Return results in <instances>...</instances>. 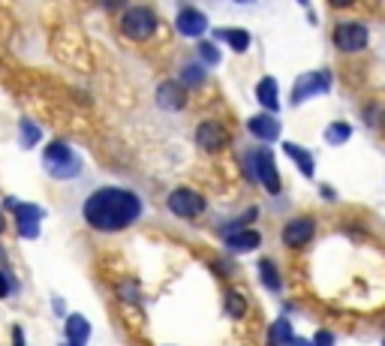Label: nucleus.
Listing matches in <instances>:
<instances>
[{
  "mask_svg": "<svg viewBox=\"0 0 385 346\" xmlns=\"http://www.w3.org/2000/svg\"><path fill=\"white\" fill-rule=\"evenodd\" d=\"M145 205L133 190L124 187H103L91 193L81 205V217L96 232H121V229L133 226L142 217Z\"/></svg>",
  "mask_w": 385,
  "mask_h": 346,
  "instance_id": "nucleus-1",
  "label": "nucleus"
},
{
  "mask_svg": "<svg viewBox=\"0 0 385 346\" xmlns=\"http://www.w3.org/2000/svg\"><path fill=\"white\" fill-rule=\"evenodd\" d=\"M43 166H45V172L52 178L70 181V178H76L81 172V160L67 142H52L45 147V154H43Z\"/></svg>",
  "mask_w": 385,
  "mask_h": 346,
  "instance_id": "nucleus-2",
  "label": "nucleus"
},
{
  "mask_svg": "<svg viewBox=\"0 0 385 346\" xmlns=\"http://www.w3.org/2000/svg\"><path fill=\"white\" fill-rule=\"evenodd\" d=\"M121 30H124L127 39L142 43V39L154 37V30H157V15L147 10V6H133V10H127L124 19H121Z\"/></svg>",
  "mask_w": 385,
  "mask_h": 346,
  "instance_id": "nucleus-3",
  "label": "nucleus"
},
{
  "mask_svg": "<svg viewBox=\"0 0 385 346\" xmlns=\"http://www.w3.org/2000/svg\"><path fill=\"white\" fill-rule=\"evenodd\" d=\"M166 205H169V211L175 214V217H184V220L202 217L205 208H208V205H205V196L190 190V187H178L175 193H169Z\"/></svg>",
  "mask_w": 385,
  "mask_h": 346,
  "instance_id": "nucleus-4",
  "label": "nucleus"
},
{
  "mask_svg": "<svg viewBox=\"0 0 385 346\" xmlns=\"http://www.w3.org/2000/svg\"><path fill=\"white\" fill-rule=\"evenodd\" d=\"M247 166L253 172V178H256L268 193H280V175H277L271 151H253L250 160H247Z\"/></svg>",
  "mask_w": 385,
  "mask_h": 346,
  "instance_id": "nucleus-5",
  "label": "nucleus"
},
{
  "mask_svg": "<svg viewBox=\"0 0 385 346\" xmlns=\"http://www.w3.org/2000/svg\"><path fill=\"white\" fill-rule=\"evenodd\" d=\"M334 45L340 48V52H346V54H355V52H362V48L367 45V28L362 21H340L337 28H334Z\"/></svg>",
  "mask_w": 385,
  "mask_h": 346,
  "instance_id": "nucleus-6",
  "label": "nucleus"
},
{
  "mask_svg": "<svg viewBox=\"0 0 385 346\" xmlns=\"http://www.w3.org/2000/svg\"><path fill=\"white\" fill-rule=\"evenodd\" d=\"M196 142H199L202 151L217 154V151H223V147L229 145V130L223 127V123H217V121H202L199 130H196Z\"/></svg>",
  "mask_w": 385,
  "mask_h": 346,
  "instance_id": "nucleus-7",
  "label": "nucleus"
},
{
  "mask_svg": "<svg viewBox=\"0 0 385 346\" xmlns=\"http://www.w3.org/2000/svg\"><path fill=\"white\" fill-rule=\"evenodd\" d=\"M313 232H316V220L313 217H295V220H289V223L283 226V244L292 247V250H298V247L313 241Z\"/></svg>",
  "mask_w": 385,
  "mask_h": 346,
  "instance_id": "nucleus-8",
  "label": "nucleus"
},
{
  "mask_svg": "<svg viewBox=\"0 0 385 346\" xmlns=\"http://www.w3.org/2000/svg\"><path fill=\"white\" fill-rule=\"evenodd\" d=\"M331 88V79L329 72H304L298 81H295V90H292V103H304L307 96L313 94H325Z\"/></svg>",
  "mask_w": 385,
  "mask_h": 346,
  "instance_id": "nucleus-9",
  "label": "nucleus"
},
{
  "mask_svg": "<svg viewBox=\"0 0 385 346\" xmlns=\"http://www.w3.org/2000/svg\"><path fill=\"white\" fill-rule=\"evenodd\" d=\"M6 208H12L15 217H19L21 238H37L39 235V217H43V211H39L37 205H19L15 199H6Z\"/></svg>",
  "mask_w": 385,
  "mask_h": 346,
  "instance_id": "nucleus-10",
  "label": "nucleus"
},
{
  "mask_svg": "<svg viewBox=\"0 0 385 346\" xmlns=\"http://www.w3.org/2000/svg\"><path fill=\"white\" fill-rule=\"evenodd\" d=\"M157 105L169 112H181L187 105V88L178 85V81H163L157 88Z\"/></svg>",
  "mask_w": 385,
  "mask_h": 346,
  "instance_id": "nucleus-11",
  "label": "nucleus"
},
{
  "mask_svg": "<svg viewBox=\"0 0 385 346\" xmlns=\"http://www.w3.org/2000/svg\"><path fill=\"white\" fill-rule=\"evenodd\" d=\"M223 238H226V247L232 253H247V250H256L262 244L256 229H232V232H223Z\"/></svg>",
  "mask_w": 385,
  "mask_h": 346,
  "instance_id": "nucleus-12",
  "label": "nucleus"
},
{
  "mask_svg": "<svg viewBox=\"0 0 385 346\" xmlns=\"http://www.w3.org/2000/svg\"><path fill=\"white\" fill-rule=\"evenodd\" d=\"M247 130L256 139H265V142H274L277 136H280V121L274 118V114H268V112H262L256 114V118H250L247 121Z\"/></svg>",
  "mask_w": 385,
  "mask_h": 346,
  "instance_id": "nucleus-13",
  "label": "nucleus"
},
{
  "mask_svg": "<svg viewBox=\"0 0 385 346\" xmlns=\"http://www.w3.org/2000/svg\"><path fill=\"white\" fill-rule=\"evenodd\" d=\"M178 30H181L184 37H202L205 30H208V19L199 12V10H181L178 12Z\"/></svg>",
  "mask_w": 385,
  "mask_h": 346,
  "instance_id": "nucleus-14",
  "label": "nucleus"
},
{
  "mask_svg": "<svg viewBox=\"0 0 385 346\" xmlns=\"http://www.w3.org/2000/svg\"><path fill=\"white\" fill-rule=\"evenodd\" d=\"M256 100L265 105V112L268 114H274L277 109H280V100H277V81L271 79V76H265L256 85Z\"/></svg>",
  "mask_w": 385,
  "mask_h": 346,
  "instance_id": "nucleus-15",
  "label": "nucleus"
},
{
  "mask_svg": "<svg viewBox=\"0 0 385 346\" xmlns=\"http://www.w3.org/2000/svg\"><path fill=\"white\" fill-rule=\"evenodd\" d=\"M87 337H91V323H87L85 316H79V313H72V316L67 319V340L85 346Z\"/></svg>",
  "mask_w": 385,
  "mask_h": 346,
  "instance_id": "nucleus-16",
  "label": "nucleus"
},
{
  "mask_svg": "<svg viewBox=\"0 0 385 346\" xmlns=\"http://www.w3.org/2000/svg\"><path fill=\"white\" fill-rule=\"evenodd\" d=\"M283 151H286V156H292V160H295V166L301 169V175L313 178V156H310V151H304V147L295 145V142H286Z\"/></svg>",
  "mask_w": 385,
  "mask_h": 346,
  "instance_id": "nucleus-17",
  "label": "nucleus"
},
{
  "mask_svg": "<svg viewBox=\"0 0 385 346\" xmlns=\"http://www.w3.org/2000/svg\"><path fill=\"white\" fill-rule=\"evenodd\" d=\"M214 39H226L235 52H247L250 48V34L241 28H220V30H214Z\"/></svg>",
  "mask_w": 385,
  "mask_h": 346,
  "instance_id": "nucleus-18",
  "label": "nucleus"
},
{
  "mask_svg": "<svg viewBox=\"0 0 385 346\" xmlns=\"http://www.w3.org/2000/svg\"><path fill=\"white\" fill-rule=\"evenodd\" d=\"M295 340V332H292V323L289 319H277L268 332V343L271 346H289Z\"/></svg>",
  "mask_w": 385,
  "mask_h": 346,
  "instance_id": "nucleus-19",
  "label": "nucleus"
},
{
  "mask_svg": "<svg viewBox=\"0 0 385 346\" xmlns=\"http://www.w3.org/2000/svg\"><path fill=\"white\" fill-rule=\"evenodd\" d=\"M259 277L271 292H280L283 283H280V274H277V265L271 259H259Z\"/></svg>",
  "mask_w": 385,
  "mask_h": 346,
  "instance_id": "nucleus-20",
  "label": "nucleus"
},
{
  "mask_svg": "<svg viewBox=\"0 0 385 346\" xmlns=\"http://www.w3.org/2000/svg\"><path fill=\"white\" fill-rule=\"evenodd\" d=\"M181 81H184V88H199L205 81V63H190V67H184Z\"/></svg>",
  "mask_w": 385,
  "mask_h": 346,
  "instance_id": "nucleus-21",
  "label": "nucleus"
},
{
  "mask_svg": "<svg viewBox=\"0 0 385 346\" xmlns=\"http://www.w3.org/2000/svg\"><path fill=\"white\" fill-rule=\"evenodd\" d=\"M349 133H352L349 123H331V127L325 130V142L329 145H343L349 139Z\"/></svg>",
  "mask_w": 385,
  "mask_h": 346,
  "instance_id": "nucleus-22",
  "label": "nucleus"
},
{
  "mask_svg": "<svg viewBox=\"0 0 385 346\" xmlns=\"http://www.w3.org/2000/svg\"><path fill=\"white\" fill-rule=\"evenodd\" d=\"M226 310H229V316H235V319H241L244 313H247V298L238 292H229L226 295Z\"/></svg>",
  "mask_w": 385,
  "mask_h": 346,
  "instance_id": "nucleus-23",
  "label": "nucleus"
},
{
  "mask_svg": "<svg viewBox=\"0 0 385 346\" xmlns=\"http://www.w3.org/2000/svg\"><path fill=\"white\" fill-rule=\"evenodd\" d=\"M37 142H39V127H37L34 121L24 118V121H21V145H24V147H34Z\"/></svg>",
  "mask_w": 385,
  "mask_h": 346,
  "instance_id": "nucleus-24",
  "label": "nucleus"
},
{
  "mask_svg": "<svg viewBox=\"0 0 385 346\" xmlns=\"http://www.w3.org/2000/svg\"><path fill=\"white\" fill-rule=\"evenodd\" d=\"M199 57L205 67H217L220 63V48L214 43H199Z\"/></svg>",
  "mask_w": 385,
  "mask_h": 346,
  "instance_id": "nucleus-25",
  "label": "nucleus"
},
{
  "mask_svg": "<svg viewBox=\"0 0 385 346\" xmlns=\"http://www.w3.org/2000/svg\"><path fill=\"white\" fill-rule=\"evenodd\" d=\"M118 295H121V298H127L129 304H138V289H136L133 280H124V283L118 286Z\"/></svg>",
  "mask_w": 385,
  "mask_h": 346,
  "instance_id": "nucleus-26",
  "label": "nucleus"
},
{
  "mask_svg": "<svg viewBox=\"0 0 385 346\" xmlns=\"http://www.w3.org/2000/svg\"><path fill=\"white\" fill-rule=\"evenodd\" d=\"M313 343H316V346H334V334H331V332H319Z\"/></svg>",
  "mask_w": 385,
  "mask_h": 346,
  "instance_id": "nucleus-27",
  "label": "nucleus"
},
{
  "mask_svg": "<svg viewBox=\"0 0 385 346\" xmlns=\"http://www.w3.org/2000/svg\"><path fill=\"white\" fill-rule=\"evenodd\" d=\"M10 289H12V280L3 274V271H0V298H6V295H10Z\"/></svg>",
  "mask_w": 385,
  "mask_h": 346,
  "instance_id": "nucleus-28",
  "label": "nucleus"
},
{
  "mask_svg": "<svg viewBox=\"0 0 385 346\" xmlns=\"http://www.w3.org/2000/svg\"><path fill=\"white\" fill-rule=\"evenodd\" d=\"M100 3L105 6V10H121V6H124L127 0H100Z\"/></svg>",
  "mask_w": 385,
  "mask_h": 346,
  "instance_id": "nucleus-29",
  "label": "nucleus"
},
{
  "mask_svg": "<svg viewBox=\"0 0 385 346\" xmlns=\"http://www.w3.org/2000/svg\"><path fill=\"white\" fill-rule=\"evenodd\" d=\"M15 346H24V337H21V328H15Z\"/></svg>",
  "mask_w": 385,
  "mask_h": 346,
  "instance_id": "nucleus-30",
  "label": "nucleus"
},
{
  "mask_svg": "<svg viewBox=\"0 0 385 346\" xmlns=\"http://www.w3.org/2000/svg\"><path fill=\"white\" fill-rule=\"evenodd\" d=\"M329 3H331V6H349L352 0H329Z\"/></svg>",
  "mask_w": 385,
  "mask_h": 346,
  "instance_id": "nucleus-31",
  "label": "nucleus"
},
{
  "mask_svg": "<svg viewBox=\"0 0 385 346\" xmlns=\"http://www.w3.org/2000/svg\"><path fill=\"white\" fill-rule=\"evenodd\" d=\"M289 346H310V343H307V340H298V337H295V340H292Z\"/></svg>",
  "mask_w": 385,
  "mask_h": 346,
  "instance_id": "nucleus-32",
  "label": "nucleus"
},
{
  "mask_svg": "<svg viewBox=\"0 0 385 346\" xmlns=\"http://www.w3.org/2000/svg\"><path fill=\"white\" fill-rule=\"evenodd\" d=\"M235 3H256V0H235Z\"/></svg>",
  "mask_w": 385,
  "mask_h": 346,
  "instance_id": "nucleus-33",
  "label": "nucleus"
},
{
  "mask_svg": "<svg viewBox=\"0 0 385 346\" xmlns=\"http://www.w3.org/2000/svg\"><path fill=\"white\" fill-rule=\"evenodd\" d=\"M61 346H81V343H70V340H67V343H61Z\"/></svg>",
  "mask_w": 385,
  "mask_h": 346,
  "instance_id": "nucleus-34",
  "label": "nucleus"
},
{
  "mask_svg": "<svg viewBox=\"0 0 385 346\" xmlns=\"http://www.w3.org/2000/svg\"><path fill=\"white\" fill-rule=\"evenodd\" d=\"M0 232H3V214H0Z\"/></svg>",
  "mask_w": 385,
  "mask_h": 346,
  "instance_id": "nucleus-35",
  "label": "nucleus"
},
{
  "mask_svg": "<svg viewBox=\"0 0 385 346\" xmlns=\"http://www.w3.org/2000/svg\"><path fill=\"white\" fill-rule=\"evenodd\" d=\"M382 346H385V340H382Z\"/></svg>",
  "mask_w": 385,
  "mask_h": 346,
  "instance_id": "nucleus-36",
  "label": "nucleus"
}]
</instances>
